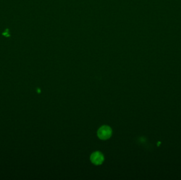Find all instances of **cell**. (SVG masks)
<instances>
[{
    "mask_svg": "<svg viewBox=\"0 0 181 180\" xmlns=\"http://www.w3.org/2000/svg\"><path fill=\"white\" fill-rule=\"evenodd\" d=\"M7 34H9V33H8V31H7L6 32H5L3 33L4 36H5L6 37H8V36H7Z\"/></svg>",
    "mask_w": 181,
    "mask_h": 180,
    "instance_id": "3957f363",
    "label": "cell"
},
{
    "mask_svg": "<svg viewBox=\"0 0 181 180\" xmlns=\"http://www.w3.org/2000/svg\"><path fill=\"white\" fill-rule=\"evenodd\" d=\"M90 160L93 164L96 165H99L102 164L103 162L104 157L102 153L99 151H96L91 154L90 156Z\"/></svg>",
    "mask_w": 181,
    "mask_h": 180,
    "instance_id": "7a4b0ae2",
    "label": "cell"
},
{
    "mask_svg": "<svg viewBox=\"0 0 181 180\" xmlns=\"http://www.w3.org/2000/svg\"><path fill=\"white\" fill-rule=\"evenodd\" d=\"M112 131L110 127L107 125H103L98 129L97 135L98 137L102 140H107L112 136Z\"/></svg>",
    "mask_w": 181,
    "mask_h": 180,
    "instance_id": "6da1fadb",
    "label": "cell"
}]
</instances>
